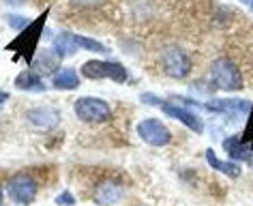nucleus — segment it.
Here are the masks:
<instances>
[{
	"label": "nucleus",
	"instance_id": "obj_16",
	"mask_svg": "<svg viewBox=\"0 0 253 206\" xmlns=\"http://www.w3.org/2000/svg\"><path fill=\"white\" fill-rule=\"evenodd\" d=\"M206 161H208V165H211L214 172H221V174H225V176H230V178H238L240 172H243V167H240L236 161L219 159L214 151H206Z\"/></svg>",
	"mask_w": 253,
	"mask_h": 206
},
{
	"label": "nucleus",
	"instance_id": "obj_8",
	"mask_svg": "<svg viewBox=\"0 0 253 206\" xmlns=\"http://www.w3.org/2000/svg\"><path fill=\"white\" fill-rule=\"evenodd\" d=\"M137 135L142 137V142H146L148 146H168L172 142V131L163 124L159 118H144L137 124Z\"/></svg>",
	"mask_w": 253,
	"mask_h": 206
},
{
	"label": "nucleus",
	"instance_id": "obj_12",
	"mask_svg": "<svg viewBox=\"0 0 253 206\" xmlns=\"http://www.w3.org/2000/svg\"><path fill=\"white\" fill-rule=\"evenodd\" d=\"M28 123L33 124L35 129H43V131H49V129H54V127H58V123H60V112L58 110H54V108H35V110H30L28 114Z\"/></svg>",
	"mask_w": 253,
	"mask_h": 206
},
{
	"label": "nucleus",
	"instance_id": "obj_2",
	"mask_svg": "<svg viewBox=\"0 0 253 206\" xmlns=\"http://www.w3.org/2000/svg\"><path fill=\"white\" fill-rule=\"evenodd\" d=\"M211 82L217 86V88L225 90V92H236V90L245 88L240 69L234 65L230 58H225V56L212 60V65H211Z\"/></svg>",
	"mask_w": 253,
	"mask_h": 206
},
{
	"label": "nucleus",
	"instance_id": "obj_22",
	"mask_svg": "<svg viewBox=\"0 0 253 206\" xmlns=\"http://www.w3.org/2000/svg\"><path fill=\"white\" fill-rule=\"evenodd\" d=\"M28 0H4V4H9V7H24V4H26Z\"/></svg>",
	"mask_w": 253,
	"mask_h": 206
},
{
	"label": "nucleus",
	"instance_id": "obj_3",
	"mask_svg": "<svg viewBox=\"0 0 253 206\" xmlns=\"http://www.w3.org/2000/svg\"><path fill=\"white\" fill-rule=\"evenodd\" d=\"M78 121L86 124H101L112 121V108L99 97H80L73 105Z\"/></svg>",
	"mask_w": 253,
	"mask_h": 206
},
{
	"label": "nucleus",
	"instance_id": "obj_7",
	"mask_svg": "<svg viewBox=\"0 0 253 206\" xmlns=\"http://www.w3.org/2000/svg\"><path fill=\"white\" fill-rule=\"evenodd\" d=\"M161 67H163V71H166V76L174 78V80H182L191 73L193 62L187 52H182L180 47L172 45L161 52Z\"/></svg>",
	"mask_w": 253,
	"mask_h": 206
},
{
	"label": "nucleus",
	"instance_id": "obj_17",
	"mask_svg": "<svg viewBox=\"0 0 253 206\" xmlns=\"http://www.w3.org/2000/svg\"><path fill=\"white\" fill-rule=\"evenodd\" d=\"M15 86L20 90H26V92H45L47 90V86L43 84L41 76L35 71H22L20 76L15 78Z\"/></svg>",
	"mask_w": 253,
	"mask_h": 206
},
{
	"label": "nucleus",
	"instance_id": "obj_13",
	"mask_svg": "<svg viewBox=\"0 0 253 206\" xmlns=\"http://www.w3.org/2000/svg\"><path fill=\"white\" fill-rule=\"evenodd\" d=\"M223 151L236 161H249L253 157V146L243 140V135H230L223 140Z\"/></svg>",
	"mask_w": 253,
	"mask_h": 206
},
{
	"label": "nucleus",
	"instance_id": "obj_20",
	"mask_svg": "<svg viewBox=\"0 0 253 206\" xmlns=\"http://www.w3.org/2000/svg\"><path fill=\"white\" fill-rule=\"evenodd\" d=\"M142 103L155 105V108H161V105H163V99L157 97V95H150V92H146V95H142Z\"/></svg>",
	"mask_w": 253,
	"mask_h": 206
},
{
	"label": "nucleus",
	"instance_id": "obj_14",
	"mask_svg": "<svg viewBox=\"0 0 253 206\" xmlns=\"http://www.w3.org/2000/svg\"><path fill=\"white\" fill-rule=\"evenodd\" d=\"M60 56L56 49H41L39 56H35V60L30 62V69L39 76H47V73H54V69L58 67Z\"/></svg>",
	"mask_w": 253,
	"mask_h": 206
},
{
	"label": "nucleus",
	"instance_id": "obj_1",
	"mask_svg": "<svg viewBox=\"0 0 253 206\" xmlns=\"http://www.w3.org/2000/svg\"><path fill=\"white\" fill-rule=\"evenodd\" d=\"M47 13H49V9L43 11L41 17H37V20L30 22L28 26L24 28L22 33L17 35L15 39L7 45L9 52H11V49H17V52H20V56L28 62V65L35 60V52H37V45H39V39H41L43 26H45V17H47Z\"/></svg>",
	"mask_w": 253,
	"mask_h": 206
},
{
	"label": "nucleus",
	"instance_id": "obj_9",
	"mask_svg": "<svg viewBox=\"0 0 253 206\" xmlns=\"http://www.w3.org/2000/svg\"><path fill=\"white\" fill-rule=\"evenodd\" d=\"M204 110L212 112V114H223L227 118H243L249 116L251 112V103L245 99H211L204 103Z\"/></svg>",
	"mask_w": 253,
	"mask_h": 206
},
{
	"label": "nucleus",
	"instance_id": "obj_25",
	"mask_svg": "<svg viewBox=\"0 0 253 206\" xmlns=\"http://www.w3.org/2000/svg\"><path fill=\"white\" fill-rule=\"evenodd\" d=\"M249 9H251V11H253V7H249Z\"/></svg>",
	"mask_w": 253,
	"mask_h": 206
},
{
	"label": "nucleus",
	"instance_id": "obj_24",
	"mask_svg": "<svg viewBox=\"0 0 253 206\" xmlns=\"http://www.w3.org/2000/svg\"><path fill=\"white\" fill-rule=\"evenodd\" d=\"M4 204V196H2V189H0V206Z\"/></svg>",
	"mask_w": 253,
	"mask_h": 206
},
{
	"label": "nucleus",
	"instance_id": "obj_15",
	"mask_svg": "<svg viewBox=\"0 0 253 206\" xmlns=\"http://www.w3.org/2000/svg\"><path fill=\"white\" fill-rule=\"evenodd\" d=\"M80 82H82V78L73 67L58 69L52 78V86L56 90H75V88H80Z\"/></svg>",
	"mask_w": 253,
	"mask_h": 206
},
{
	"label": "nucleus",
	"instance_id": "obj_18",
	"mask_svg": "<svg viewBox=\"0 0 253 206\" xmlns=\"http://www.w3.org/2000/svg\"><path fill=\"white\" fill-rule=\"evenodd\" d=\"M30 22H33V20H28V17H24V15H15V13H9L7 15V24L13 30H17V33H22V30L26 28Z\"/></svg>",
	"mask_w": 253,
	"mask_h": 206
},
{
	"label": "nucleus",
	"instance_id": "obj_4",
	"mask_svg": "<svg viewBox=\"0 0 253 206\" xmlns=\"http://www.w3.org/2000/svg\"><path fill=\"white\" fill-rule=\"evenodd\" d=\"M54 49L58 52L60 58L75 54L78 49H86V52H94V54H105L107 52V47L101 41L90 39V37H84V35H73V33H62L60 37H56Z\"/></svg>",
	"mask_w": 253,
	"mask_h": 206
},
{
	"label": "nucleus",
	"instance_id": "obj_5",
	"mask_svg": "<svg viewBox=\"0 0 253 206\" xmlns=\"http://www.w3.org/2000/svg\"><path fill=\"white\" fill-rule=\"evenodd\" d=\"M82 78L86 80H112L116 84H125L126 69L114 60H88L80 69Z\"/></svg>",
	"mask_w": 253,
	"mask_h": 206
},
{
	"label": "nucleus",
	"instance_id": "obj_11",
	"mask_svg": "<svg viewBox=\"0 0 253 206\" xmlns=\"http://www.w3.org/2000/svg\"><path fill=\"white\" fill-rule=\"evenodd\" d=\"M123 193H125V189L118 183H114V180H101L92 191V202L97 206H112V204L120 202Z\"/></svg>",
	"mask_w": 253,
	"mask_h": 206
},
{
	"label": "nucleus",
	"instance_id": "obj_21",
	"mask_svg": "<svg viewBox=\"0 0 253 206\" xmlns=\"http://www.w3.org/2000/svg\"><path fill=\"white\" fill-rule=\"evenodd\" d=\"M73 4H80V7H97V4H101L103 0H71Z\"/></svg>",
	"mask_w": 253,
	"mask_h": 206
},
{
	"label": "nucleus",
	"instance_id": "obj_10",
	"mask_svg": "<svg viewBox=\"0 0 253 206\" xmlns=\"http://www.w3.org/2000/svg\"><path fill=\"white\" fill-rule=\"evenodd\" d=\"M161 110H163V114H168L169 118L182 123L187 129H191L193 133H202V131H204V121L200 118V114H195L193 110L185 108V105H178V103H172V101H163Z\"/></svg>",
	"mask_w": 253,
	"mask_h": 206
},
{
	"label": "nucleus",
	"instance_id": "obj_19",
	"mask_svg": "<svg viewBox=\"0 0 253 206\" xmlns=\"http://www.w3.org/2000/svg\"><path fill=\"white\" fill-rule=\"evenodd\" d=\"M54 202H56V206H75V202H78V200H75V196H73L71 191L65 189V191H60L58 196H56Z\"/></svg>",
	"mask_w": 253,
	"mask_h": 206
},
{
	"label": "nucleus",
	"instance_id": "obj_6",
	"mask_svg": "<svg viewBox=\"0 0 253 206\" xmlns=\"http://www.w3.org/2000/svg\"><path fill=\"white\" fill-rule=\"evenodd\" d=\"M39 187L30 174L17 172L7 180V196L20 206H30L37 200Z\"/></svg>",
	"mask_w": 253,
	"mask_h": 206
},
{
	"label": "nucleus",
	"instance_id": "obj_23",
	"mask_svg": "<svg viewBox=\"0 0 253 206\" xmlns=\"http://www.w3.org/2000/svg\"><path fill=\"white\" fill-rule=\"evenodd\" d=\"M7 99H9V92H2V90H0V105L7 101Z\"/></svg>",
	"mask_w": 253,
	"mask_h": 206
}]
</instances>
